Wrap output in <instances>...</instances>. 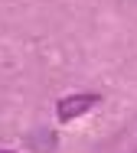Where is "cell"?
Wrapping results in <instances>:
<instances>
[{
	"mask_svg": "<svg viewBox=\"0 0 137 153\" xmlns=\"http://www.w3.org/2000/svg\"><path fill=\"white\" fill-rule=\"evenodd\" d=\"M0 153H13V150H0Z\"/></svg>",
	"mask_w": 137,
	"mask_h": 153,
	"instance_id": "2",
	"label": "cell"
},
{
	"mask_svg": "<svg viewBox=\"0 0 137 153\" xmlns=\"http://www.w3.org/2000/svg\"><path fill=\"white\" fill-rule=\"evenodd\" d=\"M95 101H98L95 94H75V98H66V101H59V108H56V111H59V117H62V121H68V117H78V114H85V111H88Z\"/></svg>",
	"mask_w": 137,
	"mask_h": 153,
	"instance_id": "1",
	"label": "cell"
}]
</instances>
